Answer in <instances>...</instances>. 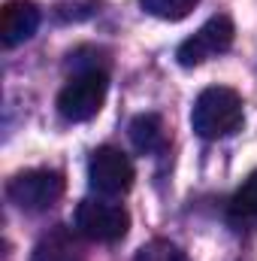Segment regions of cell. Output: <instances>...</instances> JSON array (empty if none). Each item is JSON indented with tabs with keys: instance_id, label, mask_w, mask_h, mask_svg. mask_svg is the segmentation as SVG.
<instances>
[{
	"instance_id": "cell-1",
	"label": "cell",
	"mask_w": 257,
	"mask_h": 261,
	"mask_svg": "<svg viewBox=\"0 0 257 261\" xmlns=\"http://www.w3.org/2000/svg\"><path fill=\"white\" fill-rule=\"evenodd\" d=\"M242 97L233 88L212 85L197 94L191 107V128L203 140H221L242 128Z\"/></svg>"
},
{
	"instance_id": "cell-12",
	"label": "cell",
	"mask_w": 257,
	"mask_h": 261,
	"mask_svg": "<svg viewBox=\"0 0 257 261\" xmlns=\"http://www.w3.org/2000/svg\"><path fill=\"white\" fill-rule=\"evenodd\" d=\"M133 261H191V258L170 240H151V243L136 249Z\"/></svg>"
},
{
	"instance_id": "cell-5",
	"label": "cell",
	"mask_w": 257,
	"mask_h": 261,
	"mask_svg": "<svg viewBox=\"0 0 257 261\" xmlns=\"http://www.w3.org/2000/svg\"><path fill=\"white\" fill-rule=\"evenodd\" d=\"M88 182L97 195L121 197L133 186V164L130 158L115 146H100L88 158Z\"/></svg>"
},
{
	"instance_id": "cell-4",
	"label": "cell",
	"mask_w": 257,
	"mask_h": 261,
	"mask_svg": "<svg viewBox=\"0 0 257 261\" xmlns=\"http://www.w3.org/2000/svg\"><path fill=\"white\" fill-rule=\"evenodd\" d=\"M9 200L24 213H43L64 195V176L58 170H24L6 186Z\"/></svg>"
},
{
	"instance_id": "cell-2",
	"label": "cell",
	"mask_w": 257,
	"mask_h": 261,
	"mask_svg": "<svg viewBox=\"0 0 257 261\" xmlns=\"http://www.w3.org/2000/svg\"><path fill=\"white\" fill-rule=\"evenodd\" d=\"M73 222H76V231L94 243H118L130 228L127 210L106 197H85L76 206Z\"/></svg>"
},
{
	"instance_id": "cell-11",
	"label": "cell",
	"mask_w": 257,
	"mask_h": 261,
	"mask_svg": "<svg viewBox=\"0 0 257 261\" xmlns=\"http://www.w3.org/2000/svg\"><path fill=\"white\" fill-rule=\"evenodd\" d=\"M139 3H142V9H145L148 15H154V18L179 21V18H185V15L191 12L200 0H139Z\"/></svg>"
},
{
	"instance_id": "cell-9",
	"label": "cell",
	"mask_w": 257,
	"mask_h": 261,
	"mask_svg": "<svg viewBox=\"0 0 257 261\" xmlns=\"http://www.w3.org/2000/svg\"><path fill=\"white\" fill-rule=\"evenodd\" d=\"M34 261H82V252L67 228H55L52 234H46L37 243Z\"/></svg>"
},
{
	"instance_id": "cell-3",
	"label": "cell",
	"mask_w": 257,
	"mask_h": 261,
	"mask_svg": "<svg viewBox=\"0 0 257 261\" xmlns=\"http://www.w3.org/2000/svg\"><path fill=\"white\" fill-rule=\"evenodd\" d=\"M106 91H109V79L103 70L76 73L58 94V113L67 122H88L103 110Z\"/></svg>"
},
{
	"instance_id": "cell-10",
	"label": "cell",
	"mask_w": 257,
	"mask_h": 261,
	"mask_svg": "<svg viewBox=\"0 0 257 261\" xmlns=\"http://www.w3.org/2000/svg\"><path fill=\"white\" fill-rule=\"evenodd\" d=\"M227 219H230L236 228H245V225H254L257 222V170L242 182V189L230 197Z\"/></svg>"
},
{
	"instance_id": "cell-8",
	"label": "cell",
	"mask_w": 257,
	"mask_h": 261,
	"mask_svg": "<svg viewBox=\"0 0 257 261\" xmlns=\"http://www.w3.org/2000/svg\"><path fill=\"white\" fill-rule=\"evenodd\" d=\"M127 134H130L133 149H136V152H142V155L160 152V149L167 146V130H164V122H160V116H154V113H142V116H136V119L130 122Z\"/></svg>"
},
{
	"instance_id": "cell-7",
	"label": "cell",
	"mask_w": 257,
	"mask_h": 261,
	"mask_svg": "<svg viewBox=\"0 0 257 261\" xmlns=\"http://www.w3.org/2000/svg\"><path fill=\"white\" fill-rule=\"evenodd\" d=\"M40 28V9L27 0H9L0 12V43L6 49L21 46Z\"/></svg>"
},
{
	"instance_id": "cell-6",
	"label": "cell",
	"mask_w": 257,
	"mask_h": 261,
	"mask_svg": "<svg viewBox=\"0 0 257 261\" xmlns=\"http://www.w3.org/2000/svg\"><path fill=\"white\" fill-rule=\"evenodd\" d=\"M233 34H236V28H233V21L227 15H212L194 37H188L179 46L176 58H179L182 67L206 64L209 58H215V55H221V52H227L233 46Z\"/></svg>"
}]
</instances>
